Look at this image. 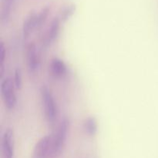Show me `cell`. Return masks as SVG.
Here are the masks:
<instances>
[{
	"label": "cell",
	"instance_id": "obj_1",
	"mask_svg": "<svg viewBox=\"0 0 158 158\" xmlns=\"http://www.w3.org/2000/svg\"><path fill=\"white\" fill-rule=\"evenodd\" d=\"M70 129V123L69 119L63 118L58 127V130L54 137L52 139L50 154L49 158H57L60 157L63 152Z\"/></svg>",
	"mask_w": 158,
	"mask_h": 158
},
{
	"label": "cell",
	"instance_id": "obj_2",
	"mask_svg": "<svg viewBox=\"0 0 158 158\" xmlns=\"http://www.w3.org/2000/svg\"><path fill=\"white\" fill-rule=\"evenodd\" d=\"M40 94L46 120L49 123H53L57 117V106L53 96L49 88L46 86H42Z\"/></svg>",
	"mask_w": 158,
	"mask_h": 158
},
{
	"label": "cell",
	"instance_id": "obj_3",
	"mask_svg": "<svg viewBox=\"0 0 158 158\" xmlns=\"http://www.w3.org/2000/svg\"><path fill=\"white\" fill-rule=\"evenodd\" d=\"M15 87L13 80L7 77L2 80L0 85V91L2 101L5 106L8 110H13L17 103L16 95H15Z\"/></svg>",
	"mask_w": 158,
	"mask_h": 158
},
{
	"label": "cell",
	"instance_id": "obj_4",
	"mask_svg": "<svg viewBox=\"0 0 158 158\" xmlns=\"http://www.w3.org/2000/svg\"><path fill=\"white\" fill-rule=\"evenodd\" d=\"M52 136L46 135L39 140L33 151L32 158H49L52 145Z\"/></svg>",
	"mask_w": 158,
	"mask_h": 158
},
{
	"label": "cell",
	"instance_id": "obj_5",
	"mask_svg": "<svg viewBox=\"0 0 158 158\" xmlns=\"http://www.w3.org/2000/svg\"><path fill=\"white\" fill-rule=\"evenodd\" d=\"M2 150L3 158L14 157V132L12 128H7L3 133Z\"/></svg>",
	"mask_w": 158,
	"mask_h": 158
},
{
	"label": "cell",
	"instance_id": "obj_6",
	"mask_svg": "<svg viewBox=\"0 0 158 158\" xmlns=\"http://www.w3.org/2000/svg\"><path fill=\"white\" fill-rule=\"evenodd\" d=\"M26 60H27V66L29 73H34L36 72L40 67V62L36 46L35 45V43H32L27 46Z\"/></svg>",
	"mask_w": 158,
	"mask_h": 158
},
{
	"label": "cell",
	"instance_id": "obj_7",
	"mask_svg": "<svg viewBox=\"0 0 158 158\" xmlns=\"http://www.w3.org/2000/svg\"><path fill=\"white\" fill-rule=\"evenodd\" d=\"M51 72L55 77H61L67 73V66L63 60L60 58H53L50 63Z\"/></svg>",
	"mask_w": 158,
	"mask_h": 158
},
{
	"label": "cell",
	"instance_id": "obj_8",
	"mask_svg": "<svg viewBox=\"0 0 158 158\" xmlns=\"http://www.w3.org/2000/svg\"><path fill=\"white\" fill-rule=\"evenodd\" d=\"M15 4V0H2L0 9V19L3 24L7 23L10 17L12 9Z\"/></svg>",
	"mask_w": 158,
	"mask_h": 158
},
{
	"label": "cell",
	"instance_id": "obj_9",
	"mask_svg": "<svg viewBox=\"0 0 158 158\" xmlns=\"http://www.w3.org/2000/svg\"><path fill=\"white\" fill-rule=\"evenodd\" d=\"M35 27H37V14H30L23 25V35L24 39L28 38Z\"/></svg>",
	"mask_w": 158,
	"mask_h": 158
},
{
	"label": "cell",
	"instance_id": "obj_10",
	"mask_svg": "<svg viewBox=\"0 0 158 158\" xmlns=\"http://www.w3.org/2000/svg\"><path fill=\"white\" fill-rule=\"evenodd\" d=\"M83 129L86 134L90 137L95 136L98 131V123L95 117H89L85 119L83 122Z\"/></svg>",
	"mask_w": 158,
	"mask_h": 158
},
{
	"label": "cell",
	"instance_id": "obj_11",
	"mask_svg": "<svg viewBox=\"0 0 158 158\" xmlns=\"http://www.w3.org/2000/svg\"><path fill=\"white\" fill-rule=\"evenodd\" d=\"M60 20L59 19L55 18L52 20L51 26L49 27V31H48L47 35H46V43L48 44L53 43L56 39L57 38L60 32Z\"/></svg>",
	"mask_w": 158,
	"mask_h": 158
},
{
	"label": "cell",
	"instance_id": "obj_12",
	"mask_svg": "<svg viewBox=\"0 0 158 158\" xmlns=\"http://www.w3.org/2000/svg\"><path fill=\"white\" fill-rule=\"evenodd\" d=\"M14 85L16 89H20L22 88L23 85V75H22V71L19 68L15 69L14 72V80H13Z\"/></svg>",
	"mask_w": 158,
	"mask_h": 158
},
{
	"label": "cell",
	"instance_id": "obj_13",
	"mask_svg": "<svg viewBox=\"0 0 158 158\" xmlns=\"http://www.w3.org/2000/svg\"><path fill=\"white\" fill-rule=\"evenodd\" d=\"M5 60H6V47L2 42L0 43V73H3V65H4Z\"/></svg>",
	"mask_w": 158,
	"mask_h": 158
},
{
	"label": "cell",
	"instance_id": "obj_14",
	"mask_svg": "<svg viewBox=\"0 0 158 158\" xmlns=\"http://www.w3.org/2000/svg\"><path fill=\"white\" fill-rule=\"evenodd\" d=\"M48 14H49V9H44L40 12V13L37 14V27L40 26H41L42 23L46 20V17L48 16Z\"/></svg>",
	"mask_w": 158,
	"mask_h": 158
},
{
	"label": "cell",
	"instance_id": "obj_15",
	"mask_svg": "<svg viewBox=\"0 0 158 158\" xmlns=\"http://www.w3.org/2000/svg\"><path fill=\"white\" fill-rule=\"evenodd\" d=\"M74 10H75V9H74V7L73 6H69V7L66 8V9L63 11V14H62V19L63 20L68 19L73 15Z\"/></svg>",
	"mask_w": 158,
	"mask_h": 158
}]
</instances>
